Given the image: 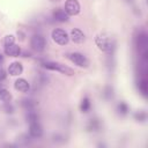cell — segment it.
<instances>
[{"mask_svg":"<svg viewBox=\"0 0 148 148\" xmlns=\"http://www.w3.org/2000/svg\"><path fill=\"white\" fill-rule=\"evenodd\" d=\"M68 14L62 9H56L53 12V17L58 22H67L68 21Z\"/></svg>","mask_w":148,"mask_h":148,"instance_id":"cell-12","label":"cell"},{"mask_svg":"<svg viewBox=\"0 0 148 148\" xmlns=\"http://www.w3.org/2000/svg\"><path fill=\"white\" fill-rule=\"evenodd\" d=\"M22 72H23V66H22L21 62L14 61V62L9 64V66H8V73H9L12 76H17V75H20Z\"/></svg>","mask_w":148,"mask_h":148,"instance_id":"cell-9","label":"cell"},{"mask_svg":"<svg viewBox=\"0 0 148 148\" xmlns=\"http://www.w3.org/2000/svg\"><path fill=\"white\" fill-rule=\"evenodd\" d=\"M14 87L16 90H18L21 92H27L30 89V84L28 83V81L25 79H17L14 83Z\"/></svg>","mask_w":148,"mask_h":148,"instance_id":"cell-10","label":"cell"},{"mask_svg":"<svg viewBox=\"0 0 148 148\" xmlns=\"http://www.w3.org/2000/svg\"><path fill=\"white\" fill-rule=\"evenodd\" d=\"M69 37L72 38V40L74 43H77V44H81V43H83L86 40L84 34L80 29H76V28H74V29L71 30V36Z\"/></svg>","mask_w":148,"mask_h":148,"instance_id":"cell-8","label":"cell"},{"mask_svg":"<svg viewBox=\"0 0 148 148\" xmlns=\"http://www.w3.org/2000/svg\"><path fill=\"white\" fill-rule=\"evenodd\" d=\"M65 12L68 15H76L80 13V3L77 0H66Z\"/></svg>","mask_w":148,"mask_h":148,"instance_id":"cell-6","label":"cell"},{"mask_svg":"<svg viewBox=\"0 0 148 148\" xmlns=\"http://www.w3.org/2000/svg\"><path fill=\"white\" fill-rule=\"evenodd\" d=\"M43 66H44L46 69L58 71V72H60V73H62V74H66V75H73V74H74V71H73L71 67H68V66H66V65H64V64H61V62H57V61H45V62L43 64Z\"/></svg>","mask_w":148,"mask_h":148,"instance_id":"cell-2","label":"cell"},{"mask_svg":"<svg viewBox=\"0 0 148 148\" xmlns=\"http://www.w3.org/2000/svg\"><path fill=\"white\" fill-rule=\"evenodd\" d=\"M95 42H96V45L98 46V49L102 50L103 52L111 53L113 51L114 42H113L111 36H109L106 34H99V35L96 36Z\"/></svg>","mask_w":148,"mask_h":148,"instance_id":"cell-1","label":"cell"},{"mask_svg":"<svg viewBox=\"0 0 148 148\" xmlns=\"http://www.w3.org/2000/svg\"><path fill=\"white\" fill-rule=\"evenodd\" d=\"M66 57H67L72 62H74L75 65H77L79 67H88V65H89V60H88L87 57L83 56L82 53H79V52H71V53H67Z\"/></svg>","mask_w":148,"mask_h":148,"instance_id":"cell-3","label":"cell"},{"mask_svg":"<svg viewBox=\"0 0 148 148\" xmlns=\"http://www.w3.org/2000/svg\"><path fill=\"white\" fill-rule=\"evenodd\" d=\"M1 59H2V57H1V54H0V60H1Z\"/></svg>","mask_w":148,"mask_h":148,"instance_id":"cell-20","label":"cell"},{"mask_svg":"<svg viewBox=\"0 0 148 148\" xmlns=\"http://www.w3.org/2000/svg\"><path fill=\"white\" fill-rule=\"evenodd\" d=\"M14 40H15V37H14L13 35H7V36L5 37V39H3V44H5V46H8V45L13 44Z\"/></svg>","mask_w":148,"mask_h":148,"instance_id":"cell-16","label":"cell"},{"mask_svg":"<svg viewBox=\"0 0 148 148\" xmlns=\"http://www.w3.org/2000/svg\"><path fill=\"white\" fill-rule=\"evenodd\" d=\"M10 99H12V94L9 92V90L5 88H0V101L5 103H9Z\"/></svg>","mask_w":148,"mask_h":148,"instance_id":"cell-13","label":"cell"},{"mask_svg":"<svg viewBox=\"0 0 148 148\" xmlns=\"http://www.w3.org/2000/svg\"><path fill=\"white\" fill-rule=\"evenodd\" d=\"M5 53L9 57H18L20 53H21V49H20L18 45L13 43L8 46H5Z\"/></svg>","mask_w":148,"mask_h":148,"instance_id":"cell-11","label":"cell"},{"mask_svg":"<svg viewBox=\"0 0 148 148\" xmlns=\"http://www.w3.org/2000/svg\"><path fill=\"white\" fill-rule=\"evenodd\" d=\"M118 110H119L121 113H126V111H127L128 109H127V105H126L125 103H120V104L118 105Z\"/></svg>","mask_w":148,"mask_h":148,"instance_id":"cell-17","label":"cell"},{"mask_svg":"<svg viewBox=\"0 0 148 148\" xmlns=\"http://www.w3.org/2000/svg\"><path fill=\"white\" fill-rule=\"evenodd\" d=\"M22 105H23L27 110H31V109L36 105V103H35L32 99H27V98H25V99L22 101Z\"/></svg>","mask_w":148,"mask_h":148,"instance_id":"cell-15","label":"cell"},{"mask_svg":"<svg viewBox=\"0 0 148 148\" xmlns=\"http://www.w3.org/2000/svg\"><path fill=\"white\" fill-rule=\"evenodd\" d=\"M5 77H6V73H5V71L2 68H0V81L3 80Z\"/></svg>","mask_w":148,"mask_h":148,"instance_id":"cell-18","label":"cell"},{"mask_svg":"<svg viewBox=\"0 0 148 148\" xmlns=\"http://www.w3.org/2000/svg\"><path fill=\"white\" fill-rule=\"evenodd\" d=\"M30 45L35 51L40 52V51H43L45 49L46 42H45V38L42 35H34L31 37V39H30Z\"/></svg>","mask_w":148,"mask_h":148,"instance_id":"cell-5","label":"cell"},{"mask_svg":"<svg viewBox=\"0 0 148 148\" xmlns=\"http://www.w3.org/2000/svg\"><path fill=\"white\" fill-rule=\"evenodd\" d=\"M127 1H128V2H133L134 0H127Z\"/></svg>","mask_w":148,"mask_h":148,"instance_id":"cell-19","label":"cell"},{"mask_svg":"<svg viewBox=\"0 0 148 148\" xmlns=\"http://www.w3.org/2000/svg\"><path fill=\"white\" fill-rule=\"evenodd\" d=\"M29 133L32 138H40L43 135V128L37 120L29 123Z\"/></svg>","mask_w":148,"mask_h":148,"instance_id":"cell-7","label":"cell"},{"mask_svg":"<svg viewBox=\"0 0 148 148\" xmlns=\"http://www.w3.org/2000/svg\"><path fill=\"white\" fill-rule=\"evenodd\" d=\"M51 37L52 39L59 44V45H65L68 43L69 40V36L67 35V32L62 29H53L52 30V34H51Z\"/></svg>","mask_w":148,"mask_h":148,"instance_id":"cell-4","label":"cell"},{"mask_svg":"<svg viewBox=\"0 0 148 148\" xmlns=\"http://www.w3.org/2000/svg\"><path fill=\"white\" fill-rule=\"evenodd\" d=\"M90 109V101L88 97H84L82 101H81V104H80V110L82 112H88Z\"/></svg>","mask_w":148,"mask_h":148,"instance_id":"cell-14","label":"cell"}]
</instances>
